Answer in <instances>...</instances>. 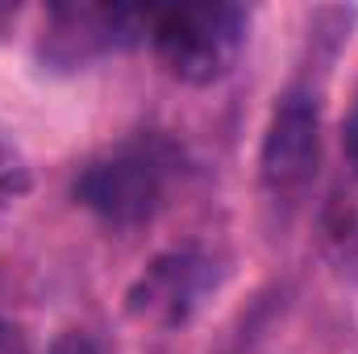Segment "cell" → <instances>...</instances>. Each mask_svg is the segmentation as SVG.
I'll list each match as a JSON object with an SVG mask.
<instances>
[{
	"mask_svg": "<svg viewBox=\"0 0 358 354\" xmlns=\"http://www.w3.org/2000/svg\"><path fill=\"white\" fill-rule=\"evenodd\" d=\"M0 354H34V351H29V338H25V330H21V325L0 321Z\"/></svg>",
	"mask_w": 358,
	"mask_h": 354,
	"instance_id": "cell-8",
	"label": "cell"
},
{
	"mask_svg": "<svg viewBox=\"0 0 358 354\" xmlns=\"http://www.w3.org/2000/svg\"><path fill=\"white\" fill-rule=\"evenodd\" d=\"M321 167V113L313 92L287 88L271 108L263 150H259V171L271 196L292 200L300 196Z\"/></svg>",
	"mask_w": 358,
	"mask_h": 354,
	"instance_id": "cell-3",
	"label": "cell"
},
{
	"mask_svg": "<svg viewBox=\"0 0 358 354\" xmlns=\"http://www.w3.org/2000/svg\"><path fill=\"white\" fill-rule=\"evenodd\" d=\"M342 150H346V163L355 167V176H358V96L350 104V113H346V125H342Z\"/></svg>",
	"mask_w": 358,
	"mask_h": 354,
	"instance_id": "cell-7",
	"label": "cell"
},
{
	"mask_svg": "<svg viewBox=\"0 0 358 354\" xmlns=\"http://www.w3.org/2000/svg\"><path fill=\"white\" fill-rule=\"evenodd\" d=\"M46 354H100V346L92 342L84 330H63V334L50 342V351Z\"/></svg>",
	"mask_w": 358,
	"mask_h": 354,
	"instance_id": "cell-6",
	"label": "cell"
},
{
	"mask_svg": "<svg viewBox=\"0 0 358 354\" xmlns=\"http://www.w3.org/2000/svg\"><path fill=\"white\" fill-rule=\"evenodd\" d=\"M146 42L167 76L183 84H213L238 63L246 46V8L225 0L150 8Z\"/></svg>",
	"mask_w": 358,
	"mask_h": 354,
	"instance_id": "cell-2",
	"label": "cell"
},
{
	"mask_svg": "<svg viewBox=\"0 0 358 354\" xmlns=\"http://www.w3.org/2000/svg\"><path fill=\"white\" fill-rule=\"evenodd\" d=\"M208 279H213L208 263L192 250L159 255L129 288V296H125L129 313L146 325H183L192 317V309L200 304Z\"/></svg>",
	"mask_w": 358,
	"mask_h": 354,
	"instance_id": "cell-5",
	"label": "cell"
},
{
	"mask_svg": "<svg viewBox=\"0 0 358 354\" xmlns=\"http://www.w3.org/2000/svg\"><path fill=\"white\" fill-rule=\"evenodd\" d=\"M150 8H121V4H71L46 13L42 55L59 67H80L104 50H117L146 34Z\"/></svg>",
	"mask_w": 358,
	"mask_h": 354,
	"instance_id": "cell-4",
	"label": "cell"
},
{
	"mask_svg": "<svg viewBox=\"0 0 358 354\" xmlns=\"http://www.w3.org/2000/svg\"><path fill=\"white\" fill-rule=\"evenodd\" d=\"M171 176L176 146L159 134H138L84 163L71 192L108 229H138L155 221V213L167 204Z\"/></svg>",
	"mask_w": 358,
	"mask_h": 354,
	"instance_id": "cell-1",
	"label": "cell"
}]
</instances>
